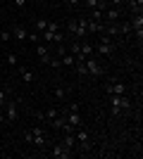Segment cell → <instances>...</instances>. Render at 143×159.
<instances>
[{
    "mask_svg": "<svg viewBox=\"0 0 143 159\" xmlns=\"http://www.w3.org/2000/svg\"><path fill=\"white\" fill-rule=\"evenodd\" d=\"M129 24H131V31L136 33L138 38H143V14H134Z\"/></svg>",
    "mask_w": 143,
    "mask_h": 159,
    "instance_id": "cell-9",
    "label": "cell"
},
{
    "mask_svg": "<svg viewBox=\"0 0 143 159\" xmlns=\"http://www.w3.org/2000/svg\"><path fill=\"white\" fill-rule=\"evenodd\" d=\"M74 38H88V19L81 17V19H76V26H74Z\"/></svg>",
    "mask_w": 143,
    "mask_h": 159,
    "instance_id": "cell-4",
    "label": "cell"
},
{
    "mask_svg": "<svg viewBox=\"0 0 143 159\" xmlns=\"http://www.w3.org/2000/svg\"><path fill=\"white\" fill-rule=\"evenodd\" d=\"M62 114L67 116V121H69L74 128H81L83 121H81V114H79V109H62Z\"/></svg>",
    "mask_w": 143,
    "mask_h": 159,
    "instance_id": "cell-7",
    "label": "cell"
},
{
    "mask_svg": "<svg viewBox=\"0 0 143 159\" xmlns=\"http://www.w3.org/2000/svg\"><path fill=\"white\" fill-rule=\"evenodd\" d=\"M129 10H131V14H141L143 0H129Z\"/></svg>",
    "mask_w": 143,
    "mask_h": 159,
    "instance_id": "cell-18",
    "label": "cell"
},
{
    "mask_svg": "<svg viewBox=\"0 0 143 159\" xmlns=\"http://www.w3.org/2000/svg\"><path fill=\"white\" fill-rule=\"evenodd\" d=\"M74 154V150H67V147L62 145V143H57V145L53 147V152H50V157L53 159H69Z\"/></svg>",
    "mask_w": 143,
    "mask_h": 159,
    "instance_id": "cell-6",
    "label": "cell"
},
{
    "mask_svg": "<svg viewBox=\"0 0 143 159\" xmlns=\"http://www.w3.org/2000/svg\"><path fill=\"white\" fill-rule=\"evenodd\" d=\"M24 2H26V0H12V5H14V7H24Z\"/></svg>",
    "mask_w": 143,
    "mask_h": 159,
    "instance_id": "cell-32",
    "label": "cell"
},
{
    "mask_svg": "<svg viewBox=\"0 0 143 159\" xmlns=\"http://www.w3.org/2000/svg\"><path fill=\"white\" fill-rule=\"evenodd\" d=\"M74 26H76V19H72V21L67 24V29H69V33H72V36H74Z\"/></svg>",
    "mask_w": 143,
    "mask_h": 159,
    "instance_id": "cell-31",
    "label": "cell"
},
{
    "mask_svg": "<svg viewBox=\"0 0 143 159\" xmlns=\"http://www.w3.org/2000/svg\"><path fill=\"white\" fill-rule=\"evenodd\" d=\"M117 26H119V33H124V36L131 31V24H129V21H117Z\"/></svg>",
    "mask_w": 143,
    "mask_h": 159,
    "instance_id": "cell-23",
    "label": "cell"
},
{
    "mask_svg": "<svg viewBox=\"0 0 143 159\" xmlns=\"http://www.w3.org/2000/svg\"><path fill=\"white\" fill-rule=\"evenodd\" d=\"M91 55H93V45L88 40H79V55L76 57H91Z\"/></svg>",
    "mask_w": 143,
    "mask_h": 159,
    "instance_id": "cell-14",
    "label": "cell"
},
{
    "mask_svg": "<svg viewBox=\"0 0 143 159\" xmlns=\"http://www.w3.org/2000/svg\"><path fill=\"white\" fill-rule=\"evenodd\" d=\"M57 114H62V109H57V107H50L48 112H43V119H45V121H53Z\"/></svg>",
    "mask_w": 143,
    "mask_h": 159,
    "instance_id": "cell-20",
    "label": "cell"
},
{
    "mask_svg": "<svg viewBox=\"0 0 143 159\" xmlns=\"http://www.w3.org/2000/svg\"><path fill=\"white\" fill-rule=\"evenodd\" d=\"M5 119L10 121V124H14L17 121V116H19V102L17 100H12V98H7V102H5Z\"/></svg>",
    "mask_w": 143,
    "mask_h": 159,
    "instance_id": "cell-2",
    "label": "cell"
},
{
    "mask_svg": "<svg viewBox=\"0 0 143 159\" xmlns=\"http://www.w3.org/2000/svg\"><path fill=\"white\" fill-rule=\"evenodd\" d=\"M53 95H55L57 100H64V98H67V88H64V86H55Z\"/></svg>",
    "mask_w": 143,
    "mask_h": 159,
    "instance_id": "cell-22",
    "label": "cell"
},
{
    "mask_svg": "<svg viewBox=\"0 0 143 159\" xmlns=\"http://www.w3.org/2000/svg\"><path fill=\"white\" fill-rule=\"evenodd\" d=\"M112 114L115 116H119V112H129L131 109V100L126 98V95H112Z\"/></svg>",
    "mask_w": 143,
    "mask_h": 159,
    "instance_id": "cell-1",
    "label": "cell"
},
{
    "mask_svg": "<svg viewBox=\"0 0 143 159\" xmlns=\"http://www.w3.org/2000/svg\"><path fill=\"white\" fill-rule=\"evenodd\" d=\"M31 133H34V145L36 147H43L45 145V133H43V128H31Z\"/></svg>",
    "mask_w": 143,
    "mask_h": 159,
    "instance_id": "cell-15",
    "label": "cell"
},
{
    "mask_svg": "<svg viewBox=\"0 0 143 159\" xmlns=\"http://www.w3.org/2000/svg\"><path fill=\"white\" fill-rule=\"evenodd\" d=\"M26 40H31V43H38V40H41V36H38V33H29Z\"/></svg>",
    "mask_w": 143,
    "mask_h": 159,
    "instance_id": "cell-27",
    "label": "cell"
},
{
    "mask_svg": "<svg viewBox=\"0 0 143 159\" xmlns=\"http://www.w3.org/2000/svg\"><path fill=\"white\" fill-rule=\"evenodd\" d=\"M5 102H7V93H5V90H0V109L5 107Z\"/></svg>",
    "mask_w": 143,
    "mask_h": 159,
    "instance_id": "cell-28",
    "label": "cell"
},
{
    "mask_svg": "<svg viewBox=\"0 0 143 159\" xmlns=\"http://www.w3.org/2000/svg\"><path fill=\"white\" fill-rule=\"evenodd\" d=\"M86 71H88V76H102V66L98 64V60H95L93 55L86 57Z\"/></svg>",
    "mask_w": 143,
    "mask_h": 159,
    "instance_id": "cell-5",
    "label": "cell"
},
{
    "mask_svg": "<svg viewBox=\"0 0 143 159\" xmlns=\"http://www.w3.org/2000/svg\"><path fill=\"white\" fill-rule=\"evenodd\" d=\"M105 90L110 95H126V86H124L122 81H110L107 86H105Z\"/></svg>",
    "mask_w": 143,
    "mask_h": 159,
    "instance_id": "cell-8",
    "label": "cell"
},
{
    "mask_svg": "<svg viewBox=\"0 0 143 159\" xmlns=\"http://www.w3.org/2000/svg\"><path fill=\"white\" fill-rule=\"evenodd\" d=\"M69 5H79V2H81V0H67Z\"/></svg>",
    "mask_w": 143,
    "mask_h": 159,
    "instance_id": "cell-33",
    "label": "cell"
},
{
    "mask_svg": "<svg viewBox=\"0 0 143 159\" xmlns=\"http://www.w3.org/2000/svg\"><path fill=\"white\" fill-rule=\"evenodd\" d=\"M102 19L112 24V21H119V7H107L105 12H102Z\"/></svg>",
    "mask_w": 143,
    "mask_h": 159,
    "instance_id": "cell-11",
    "label": "cell"
},
{
    "mask_svg": "<svg viewBox=\"0 0 143 159\" xmlns=\"http://www.w3.org/2000/svg\"><path fill=\"white\" fill-rule=\"evenodd\" d=\"M105 31V21H93V19H88V36H100V33Z\"/></svg>",
    "mask_w": 143,
    "mask_h": 159,
    "instance_id": "cell-13",
    "label": "cell"
},
{
    "mask_svg": "<svg viewBox=\"0 0 143 159\" xmlns=\"http://www.w3.org/2000/svg\"><path fill=\"white\" fill-rule=\"evenodd\" d=\"M62 145L67 147V150H74V147H76V138H74V133H62Z\"/></svg>",
    "mask_w": 143,
    "mask_h": 159,
    "instance_id": "cell-16",
    "label": "cell"
},
{
    "mask_svg": "<svg viewBox=\"0 0 143 159\" xmlns=\"http://www.w3.org/2000/svg\"><path fill=\"white\" fill-rule=\"evenodd\" d=\"M115 43H98V45L93 48V52H98V55H102V57H110V55L115 52Z\"/></svg>",
    "mask_w": 143,
    "mask_h": 159,
    "instance_id": "cell-10",
    "label": "cell"
},
{
    "mask_svg": "<svg viewBox=\"0 0 143 159\" xmlns=\"http://www.w3.org/2000/svg\"><path fill=\"white\" fill-rule=\"evenodd\" d=\"M19 74H21V79H24V83H34V71H29V69H24V66H19Z\"/></svg>",
    "mask_w": 143,
    "mask_h": 159,
    "instance_id": "cell-19",
    "label": "cell"
},
{
    "mask_svg": "<svg viewBox=\"0 0 143 159\" xmlns=\"http://www.w3.org/2000/svg\"><path fill=\"white\" fill-rule=\"evenodd\" d=\"M0 38L5 40V43H7V40H12V31H2V33H0Z\"/></svg>",
    "mask_w": 143,
    "mask_h": 159,
    "instance_id": "cell-29",
    "label": "cell"
},
{
    "mask_svg": "<svg viewBox=\"0 0 143 159\" xmlns=\"http://www.w3.org/2000/svg\"><path fill=\"white\" fill-rule=\"evenodd\" d=\"M10 31H12V38H17V40H26V36H29V31L21 26V24H12Z\"/></svg>",
    "mask_w": 143,
    "mask_h": 159,
    "instance_id": "cell-12",
    "label": "cell"
},
{
    "mask_svg": "<svg viewBox=\"0 0 143 159\" xmlns=\"http://www.w3.org/2000/svg\"><path fill=\"white\" fill-rule=\"evenodd\" d=\"M24 140H26V143H31V145H34V133H31V131H26V133H24Z\"/></svg>",
    "mask_w": 143,
    "mask_h": 159,
    "instance_id": "cell-30",
    "label": "cell"
},
{
    "mask_svg": "<svg viewBox=\"0 0 143 159\" xmlns=\"http://www.w3.org/2000/svg\"><path fill=\"white\" fill-rule=\"evenodd\" d=\"M83 5L88 7V10H93V7H98V5H100V0H83Z\"/></svg>",
    "mask_w": 143,
    "mask_h": 159,
    "instance_id": "cell-26",
    "label": "cell"
},
{
    "mask_svg": "<svg viewBox=\"0 0 143 159\" xmlns=\"http://www.w3.org/2000/svg\"><path fill=\"white\" fill-rule=\"evenodd\" d=\"M60 62H62L64 66H74V62H76V55H72V52H64Z\"/></svg>",
    "mask_w": 143,
    "mask_h": 159,
    "instance_id": "cell-21",
    "label": "cell"
},
{
    "mask_svg": "<svg viewBox=\"0 0 143 159\" xmlns=\"http://www.w3.org/2000/svg\"><path fill=\"white\" fill-rule=\"evenodd\" d=\"M45 29H48V19H36V31L43 33Z\"/></svg>",
    "mask_w": 143,
    "mask_h": 159,
    "instance_id": "cell-24",
    "label": "cell"
},
{
    "mask_svg": "<svg viewBox=\"0 0 143 159\" xmlns=\"http://www.w3.org/2000/svg\"><path fill=\"white\" fill-rule=\"evenodd\" d=\"M74 138H76V145H79V150L81 152H91V135L86 131H74Z\"/></svg>",
    "mask_w": 143,
    "mask_h": 159,
    "instance_id": "cell-3",
    "label": "cell"
},
{
    "mask_svg": "<svg viewBox=\"0 0 143 159\" xmlns=\"http://www.w3.org/2000/svg\"><path fill=\"white\" fill-rule=\"evenodd\" d=\"M2 121H5V114H2V109H0V124H2Z\"/></svg>",
    "mask_w": 143,
    "mask_h": 159,
    "instance_id": "cell-34",
    "label": "cell"
},
{
    "mask_svg": "<svg viewBox=\"0 0 143 159\" xmlns=\"http://www.w3.org/2000/svg\"><path fill=\"white\" fill-rule=\"evenodd\" d=\"M7 64H10V66H17V64H19V57H17L14 52H10V55H7Z\"/></svg>",
    "mask_w": 143,
    "mask_h": 159,
    "instance_id": "cell-25",
    "label": "cell"
},
{
    "mask_svg": "<svg viewBox=\"0 0 143 159\" xmlns=\"http://www.w3.org/2000/svg\"><path fill=\"white\" fill-rule=\"evenodd\" d=\"M36 52H38V57L43 60V64H48V62L53 60V55H50V50H48L45 45H38V48H36Z\"/></svg>",
    "mask_w": 143,
    "mask_h": 159,
    "instance_id": "cell-17",
    "label": "cell"
}]
</instances>
